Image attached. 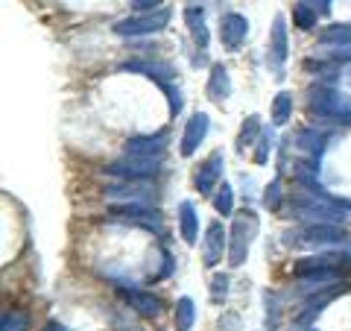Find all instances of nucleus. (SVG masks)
I'll list each match as a JSON object with an SVG mask.
<instances>
[{
	"label": "nucleus",
	"mask_w": 351,
	"mask_h": 331,
	"mask_svg": "<svg viewBox=\"0 0 351 331\" xmlns=\"http://www.w3.org/2000/svg\"><path fill=\"white\" fill-rule=\"evenodd\" d=\"M167 141H170V132L161 129L156 135H135L129 138L123 150L126 156H135V159H161V152L167 150Z\"/></svg>",
	"instance_id": "4468645a"
},
{
	"label": "nucleus",
	"mask_w": 351,
	"mask_h": 331,
	"mask_svg": "<svg viewBox=\"0 0 351 331\" xmlns=\"http://www.w3.org/2000/svg\"><path fill=\"white\" fill-rule=\"evenodd\" d=\"M346 290H348V284H334V288H325L319 293L307 296V302L302 305V311L295 314V319H293V328L295 331H307V328L316 323V317H319L325 308H328V302H334L337 296H343Z\"/></svg>",
	"instance_id": "1a4fd4ad"
},
{
	"label": "nucleus",
	"mask_w": 351,
	"mask_h": 331,
	"mask_svg": "<svg viewBox=\"0 0 351 331\" xmlns=\"http://www.w3.org/2000/svg\"><path fill=\"white\" fill-rule=\"evenodd\" d=\"M319 9H316L311 0H295V6H293V24L299 27V30H313L316 24H319Z\"/></svg>",
	"instance_id": "393cba45"
},
{
	"label": "nucleus",
	"mask_w": 351,
	"mask_h": 331,
	"mask_svg": "<svg viewBox=\"0 0 351 331\" xmlns=\"http://www.w3.org/2000/svg\"><path fill=\"white\" fill-rule=\"evenodd\" d=\"M272 150H276V132H272V129H263L261 138H258V144H255V150H252V159H255L258 168H263V164L269 161Z\"/></svg>",
	"instance_id": "cd10ccee"
},
{
	"label": "nucleus",
	"mask_w": 351,
	"mask_h": 331,
	"mask_svg": "<svg viewBox=\"0 0 351 331\" xmlns=\"http://www.w3.org/2000/svg\"><path fill=\"white\" fill-rule=\"evenodd\" d=\"M343 76H346V82H351V68H346V73H343Z\"/></svg>",
	"instance_id": "f704fd0d"
},
{
	"label": "nucleus",
	"mask_w": 351,
	"mask_h": 331,
	"mask_svg": "<svg viewBox=\"0 0 351 331\" xmlns=\"http://www.w3.org/2000/svg\"><path fill=\"white\" fill-rule=\"evenodd\" d=\"M313 273H334V275H351V252L348 249H328L319 255H304L293 264V275H313Z\"/></svg>",
	"instance_id": "39448f33"
},
{
	"label": "nucleus",
	"mask_w": 351,
	"mask_h": 331,
	"mask_svg": "<svg viewBox=\"0 0 351 331\" xmlns=\"http://www.w3.org/2000/svg\"><path fill=\"white\" fill-rule=\"evenodd\" d=\"M281 196H284L281 176H276V179L267 185V191H263V205H267L269 212H278V208H281Z\"/></svg>",
	"instance_id": "7c9ffc66"
},
{
	"label": "nucleus",
	"mask_w": 351,
	"mask_h": 331,
	"mask_svg": "<svg viewBox=\"0 0 351 331\" xmlns=\"http://www.w3.org/2000/svg\"><path fill=\"white\" fill-rule=\"evenodd\" d=\"M184 24H188L191 36L196 41V47L199 50H208V41H211V32H208V24H205V6L199 0H191L188 6H184Z\"/></svg>",
	"instance_id": "a211bd4d"
},
{
	"label": "nucleus",
	"mask_w": 351,
	"mask_h": 331,
	"mask_svg": "<svg viewBox=\"0 0 351 331\" xmlns=\"http://www.w3.org/2000/svg\"><path fill=\"white\" fill-rule=\"evenodd\" d=\"M32 323H29V314L24 308H9L3 311V319H0V331H29Z\"/></svg>",
	"instance_id": "bb28decb"
},
{
	"label": "nucleus",
	"mask_w": 351,
	"mask_h": 331,
	"mask_svg": "<svg viewBox=\"0 0 351 331\" xmlns=\"http://www.w3.org/2000/svg\"><path fill=\"white\" fill-rule=\"evenodd\" d=\"M196 323V305L191 296H179L176 299V311H173V326L176 331H191Z\"/></svg>",
	"instance_id": "5701e85b"
},
{
	"label": "nucleus",
	"mask_w": 351,
	"mask_h": 331,
	"mask_svg": "<svg viewBox=\"0 0 351 331\" xmlns=\"http://www.w3.org/2000/svg\"><path fill=\"white\" fill-rule=\"evenodd\" d=\"M164 0H132V9L135 12H152V9H161Z\"/></svg>",
	"instance_id": "473e14b6"
},
{
	"label": "nucleus",
	"mask_w": 351,
	"mask_h": 331,
	"mask_svg": "<svg viewBox=\"0 0 351 331\" xmlns=\"http://www.w3.org/2000/svg\"><path fill=\"white\" fill-rule=\"evenodd\" d=\"M156 191H152L149 185L144 182H120V185H112L106 191V200L108 203H117V205H123V203H141V205H152L156 203Z\"/></svg>",
	"instance_id": "ddd939ff"
},
{
	"label": "nucleus",
	"mask_w": 351,
	"mask_h": 331,
	"mask_svg": "<svg viewBox=\"0 0 351 331\" xmlns=\"http://www.w3.org/2000/svg\"><path fill=\"white\" fill-rule=\"evenodd\" d=\"M319 44L325 47H351V21H339V24H328L319 30Z\"/></svg>",
	"instance_id": "4be33fe9"
},
{
	"label": "nucleus",
	"mask_w": 351,
	"mask_h": 331,
	"mask_svg": "<svg viewBox=\"0 0 351 331\" xmlns=\"http://www.w3.org/2000/svg\"><path fill=\"white\" fill-rule=\"evenodd\" d=\"M112 220H117V223H126V226H141L147 231H156V235H161V231H164V217H161L158 208L141 205V203L114 205L112 208Z\"/></svg>",
	"instance_id": "0eeeda50"
},
{
	"label": "nucleus",
	"mask_w": 351,
	"mask_h": 331,
	"mask_svg": "<svg viewBox=\"0 0 351 331\" xmlns=\"http://www.w3.org/2000/svg\"><path fill=\"white\" fill-rule=\"evenodd\" d=\"M278 314H281V302L276 293H267V326L269 331H278Z\"/></svg>",
	"instance_id": "2f4dec72"
},
{
	"label": "nucleus",
	"mask_w": 351,
	"mask_h": 331,
	"mask_svg": "<svg viewBox=\"0 0 351 331\" xmlns=\"http://www.w3.org/2000/svg\"><path fill=\"white\" fill-rule=\"evenodd\" d=\"M123 299L129 302L132 311L141 314L144 319H158V317H161V311H164V302L158 299V296H152L149 290L129 288V290H123Z\"/></svg>",
	"instance_id": "f3484780"
},
{
	"label": "nucleus",
	"mask_w": 351,
	"mask_h": 331,
	"mask_svg": "<svg viewBox=\"0 0 351 331\" xmlns=\"http://www.w3.org/2000/svg\"><path fill=\"white\" fill-rule=\"evenodd\" d=\"M106 173L114 176V179H123V182H147V179H152V176L161 173V159H135V156H126V159L108 164Z\"/></svg>",
	"instance_id": "6e6552de"
},
{
	"label": "nucleus",
	"mask_w": 351,
	"mask_h": 331,
	"mask_svg": "<svg viewBox=\"0 0 351 331\" xmlns=\"http://www.w3.org/2000/svg\"><path fill=\"white\" fill-rule=\"evenodd\" d=\"M287 18L276 15L272 21V32H269V50H267V59H269V71L276 73V80H284V65H287Z\"/></svg>",
	"instance_id": "9b49d317"
},
{
	"label": "nucleus",
	"mask_w": 351,
	"mask_h": 331,
	"mask_svg": "<svg viewBox=\"0 0 351 331\" xmlns=\"http://www.w3.org/2000/svg\"><path fill=\"white\" fill-rule=\"evenodd\" d=\"M120 71H126V73H144L149 76L152 82H156L164 97H167V103H170V115L176 117L182 112V94H179V88L173 85L176 80V71H173V65L167 62H158V59H132L126 65H120Z\"/></svg>",
	"instance_id": "f257e3e1"
},
{
	"label": "nucleus",
	"mask_w": 351,
	"mask_h": 331,
	"mask_svg": "<svg viewBox=\"0 0 351 331\" xmlns=\"http://www.w3.org/2000/svg\"><path fill=\"white\" fill-rule=\"evenodd\" d=\"M258 229H261V220L255 212H249V208L232 220V229H228V264H232V267H243Z\"/></svg>",
	"instance_id": "20e7f679"
},
{
	"label": "nucleus",
	"mask_w": 351,
	"mask_h": 331,
	"mask_svg": "<svg viewBox=\"0 0 351 331\" xmlns=\"http://www.w3.org/2000/svg\"><path fill=\"white\" fill-rule=\"evenodd\" d=\"M173 12L170 9H152V12H138L129 18H120L114 24V32L123 38H141V36H156L170 24Z\"/></svg>",
	"instance_id": "423d86ee"
},
{
	"label": "nucleus",
	"mask_w": 351,
	"mask_h": 331,
	"mask_svg": "<svg viewBox=\"0 0 351 331\" xmlns=\"http://www.w3.org/2000/svg\"><path fill=\"white\" fill-rule=\"evenodd\" d=\"M208 132H211V117H208L205 112H196L188 124H184V132H182V156L191 159L196 156V150L202 147V141L208 138Z\"/></svg>",
	"instance_id": "dca6fc26"
},
{
	"label": "nucleus",
	"mask_w": 351,
	"mask_h": 331,
	"mask_svg": "<svg viewBox=\"0 0 351 331\" xmlns=\"http://www.w3.org/2000/svg\"><path fill=\"white\" fill-rule=\"evenodd\" d=\"M249 36V21L240 12H226L219 18V41L226 50H240Z\"/></svg>",
	"instance_id": "2eb2a0df"
},
{
	"label": "nucleus",
	"mask_w": 351,
	"mask_h": 331,
	"mask_svg": "<svg viewBox=\"0 0 351 331\" xmlns=\"http://www.w3.org/2000/svg\"><path fill=\"white\" fill-rule=\"evenodd\" d=\"M223 258H228V229L219 223V220H214V223H208V229H205L202 261L208 270H214Z\"/></svg>",
	"instance_id": "f8f14e48"
},
{
	"label": "nucleus",
	"mask_w": 351,
	"mask_h": 331,
	"mask_svg": "<svg viewBox=\"0 0 351 331\" xmlns=\"http://www.w3.org/2000/svg\"><path fill=\"white\" fill-rule=\"evenodd\" d=\"M179 231L188 247H193L199 240V212H196V205L191 200H184L179 205Z\"/></svg>",
	"instance_id": "412c9836"
},
{
	"label": "nucleus",
	"mask_w": 351,
	"mask_h": 331,
	"mask_svg": "<svg viewBox=\"0 0 351 331\" xmlns=\"http://www.w3.org/2000/svg\"><path fill=\"white\" fill-rule=\"evenodd\" d=\"M214 208L223 217H228V214H234V191H232V185L228 182H223L217 187V194H214Z\"/></svg>",
	"instance_id": "c85d7f7f"
},
{
	"label": "nucleus",
	"mask_w": 351,
	"mask_h": 331,
	"mask_svg": "<svg viewBox=\"0 0 351 331\" xmlns=\"http://www.w3.org/2000/svg\"><path fill=\"white\" fill-rule=\"evenodd\" d=\"M311 331H316V328H311Z\"/></svg>",
	"instance_id": "c9c22d12"
},
{
	"label": "nucleus",
	"mask_w": 351,
	"mask_h": 331,
	"mask_svg": "<svg viewBox=\"0 0 351 331\" xmlns=\"http://www.w3.org/2000/svg\"><path fill=\"white\" fill-rule=\"evenodd\" d=\"M223 168H226V152L214 150L199 168L193 173V187L199 196H211L214 187H219V179H223Z\"/></svg>",
	"instance_id": "9d476101"
},
{
	"label": "nucleus",
	"mask_w": 351,
	"mask_h": 331,
	"mask_svg": "<svg viewBox=\"0 0 351 331\" xmlns=\"http://www.w3.org/2000/svg\"><path fill=\"white\" fill-rule=\"evenodd\" d=\"M261 117L258 115H249L243 120V126H240V135H237V152H246V150H255L258 144V138H261Z\"/></svg>",
	"instance_id": "b1692460"
},
{
	"label": "nucleus",
	"mask_w": 351,
	"mask_h": 331,
	"mask_svg": "<svg viewBox=\"0 0 351 331\" xmlns=\"http://www.w3.org/2000/svg\"><path fill=\"white\" fill-rule=\"evenodd\" d=\"M311 112L322 120H334V124H351V94L339 91V88L316 85L311 88Z\"/></svg>",
	"instance_id": "7ed1b4c3"
},
{
	"label": "nucleus",
	"mask_w": 351,
	"mask_h": 331,
	"mask_svg": "<svg viewBox=\"0 0 351 331\" xmlns=\"http://www.w3.org/2000/svg\"><path fill=\"white\" fill-rule=\"evenodd\" d=\"M290 141L295 144V150L304 152L307 159L319 161V152H322V147H325V132L307 126V129H299V132H295V138H290Z\"/></svg>",
	"instance_id": "aec40b11"
},
{
	"label": "nucleus",
	"mask_w": 351,
	"mask_h": 331,
	"mask_svg": "<svg viewBox=\"0 0 351 331\" xmlns=\"http://www.w3.org/2000/svg\"><path fill=\"white\" fill-rule=\"evenodd\" d=\"M293 117V94L290 91H278L272 100V126H284Z\"/></svg>",
	"instance_id": "a878e982"
},
{
	"label": "nucleus",
	"mask_w": 351,
	"mask_h": 331,
	"mask_svg": "<svg viewBox=\"0 0 351 331\" xmlns=\"http://www.w3.org/2000/svg\"><path fill=\"white\" fill-rule=\"evenodd\" d=\"M211 302L214 305H223L226 302V296H228V288H232V279H228L226 273H217V275H211Z\"/></svg>",
	"instance_id": "c756f323"
},
{
	"label": "nucleus",
	"mask_w": 351,
	"mask_h": 331,
	"mask_svg": "<svg viewBox=\"0 0 351 331\" xmlns=\"http://www.w3.org/2000/svg\"><path fill=\"white\" fill-rule=\"evenodd\" d=\"M208 97H211L214 103L223 106L228 97H232V76H228V68L223 62L211 65V73H208V85H205Z\"/></svg>",
	"instance_id": "6ab92c4d"
},
{
	"label": "nucleus",
	"mask_w": 351,
	"mask_h": 331,
	"mask_svg": "<svg viewBox=\"0 0 351 331\" xmlns=\"http://www.w3.org/2000/svg\"><path fill=\"white\" fill-rule=\"evenodd\" d=\"M41 331H64L59 323H47V328H41Z\"/></svg>",
	"instance_id": "72a5a7b5"
},
{
	"label": "nucleus",
	"mask_w": 351,
	"mask_h": 331,
	"mask_svg": "<svg viewBox=\"0 0 351 331\" xmlns=\"http://www.w3.org/2000/svg\"><path fill=\"white\" fill-rule=\"evenodd\" d=\"M287 247H331L351 252V231L339 229L337 223H307L299 231H290L284 238Z\"/></svg>",
	"instance_id": "f03ea898"
}]
</instances>
